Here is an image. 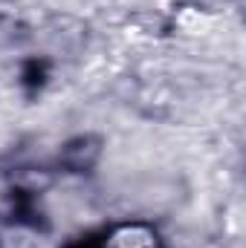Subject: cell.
I'll return each instance as SVG.
<instances>
[{
    "label": "cell",
    "mask_w": 246,
    "mask_h": 248,
    "mask_svg": "<svg viewBox=\"0 0 246 248\" xmlns=\"http://www.w3.org/2000/svg\"><path fill=\"white\" fill-rule=\"evenodd\" d=\"M99 156H102V139H96V136H78L75 141H70L64 147L61 159H64V165L72 168V170H87V168H93L99 162Z\"/></svg>",
    "instance_id": "1"
}]
</instances>
